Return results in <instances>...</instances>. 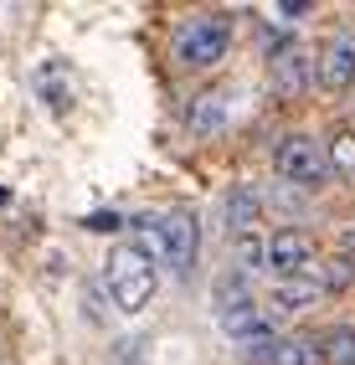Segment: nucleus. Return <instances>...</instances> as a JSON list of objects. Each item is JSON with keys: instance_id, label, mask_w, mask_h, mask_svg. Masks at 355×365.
I'll return each mask as SVG.
<instances>
[{"instance_id": "nucleus-17", "label": "nucleus", "mask_w": 355, "mask_h": 365, "mask_svg": "<svg viewBox=\"0 0 355 365\" xmlns=\"http://www.w3.org/2000/svg\"><path fill=\"white\" fill-rule=\"evenodd\" d=\"M83 227L88 232H118V227H124V216H118V211H98V216H88Z\"/></svg>"}, {"instance_id": "nucleus-1", "label": "nucleus", "mask_w": 355, "mask_h": 365, "mask_svg": "<svg viewBox=\"0 0 355 365\" xmlns=\"http://www.w3.org/2000/svg\"><path fill=\"white\" fill-rule=\"evenodd\" d=\"M103 283H108V299L118 304V314H139L155 288H160V267H155V252L139 247V242H124L113 247L108 262H103Z\"/></svg>"}, {"instance_id": "nucleus-11", "label": "nucleus", "mask_w": 355, "mask_h": 365, "mask_svg": "<svg viewBox=\"0 0 355 365\" xmlns=\"http://www.w3.org/2000/svg\"><path fill=\"white\" fill-rule=\"evenodd\" d=\"M319 360H324V350L314 345L309 334H289V339H278V345H273L268 365H319Z\"/></svg>"}, {"instance_id": "nucleus-16", "label": "nucleus", "mask_w": 355, "mask_h": 365, "mask_svg": "<svg viewBox=\"0 0 355 365\" xmlns=\"http://www.w3.org/2000/svg\"><path fill=\"white\" fill-rule=\"evenodd\" d=\"M350 283H355V262L335 257V262H329V273H324V288H350Z\"/></svg>"}, {"instance_id": "nucleus-13", "label": "nucleus", "mask_w": 355, "mask_h": 365, "mask_svg": "<svg viewBox=\"0 0 355 365\" xmlns=\"http://www.w3.org/2000/svg\"><path fill=\"white\" fill-rule=\"evenodd\" d=\"M324 160H329V175L355 185V134H340L335 144H324Z\"/></svg>"}, {"instance_id": "nucleus-4", "label": "nucleus", "mask_w": 355, "mask_h": 365, "mask_svg": "<svg viewBox=\"0 0 355 365\" xmlns=\"http://www.w3.org/2000/svg\"><path fill=\"white\" fill-rule=\"evenodd\" d=\"M155 242H160L165 262L185 278V273L196 267V252H201V222H196V211H170V216H160V222H155Z\"/></svg>"}, {"instance_id": "nucleus-5", "label": "nucleus", "mask_w": 355, "mask_h": 365, "mask_svg": "<svg viewBox=\"0 0 355 365\" xmlns=\"http://www.w3.org/2000/svg\"><path fill=\"white\" fill-rule=\"evenodd\" d=\"M263 267L278 273L283 283L289 278H314V242L304 237L299 227H283L263 242Z\"/></svg>"}, {"instance_id": "nucleus-3", "label": "nucleus", "mask_w": 355, "mask_h": 365, "mask_svg": "<svg viewBox=\"0 0 355 365\" xmlns=\"http://www.w3.org/2000/svg\"><path fill=\"white\" fill-rule=\"evenodd\" d=\"M273 170L289 185H299V190H319L324 180H329V160H324V144L314 139V134H289L278 144V155H273Z\"/></svg>"}, {"instance_id": "nucleus-14", "label": "nucleus", "mask_w": 355, "mask_h": 365, "mask_svg": "<svg viewBox=\"0 0 355 365\" xmlns=\"http://www.w3.org/2000/svg\"><path fill=\"white\" fill-rule=\"evenodd\" d=\"M314 294H319L314 283H278L273 288V314H294L304 304H314Z\"/></svg>"}, {"instance_id": "nucleus-2", "label": "nucleus", "mask_w": 355, "mask_h": 365, "mask_svg": "<svg viewBox=\"0 0 355 365\" xmlns=\"http://www.w3.org/2000/svg\"><path fill=\"white\" fill-rule=\"evenodd\" d=\"M232 46V16H191L185 26L175 31V62L180 67H217Z\"/></svg>"}, {"instance_id": "nucleus-12", "label": "nucleus", "mask_w": 355, "mask_h": 365, "mask_svg": "<svg viewBox=\"0 0 355 365\" xmlns=\"http://www.w3.org/2000/svg\"><path fill=\"white\" fill-rule=\"evenodd\" d=\"M57 78H62V67L46 62V67L36 72V88L46 93V103H52L57 113H67V108H73V83H57Z\"/></svg>"}, {"instance_id": "nucleus-10", "label": "nucleus", "mask_w": 355, "mask_h": 365, "mask_svg": "<svg viewBox=\"0 0 355 365\" xmlns=\"http://www.w3.org/2000/svg\"><path fill=\"white\" fill-rule=\"evenodd\" d=\"M227 124V98L222 93H201V98H191V108H185V129H191L196 139L217 134Z\"/></svg>"}, {"instance_id": "nucleus-7", "label": "nucleus", "mask_w": 355, "mask_h": 365, "mask_svg": "<svg viewBox=\"0 0 355 365\" xmlns=\"http://www.w3.org/2000/svg\"><path fill=\"white\" fill-rule=\"evenodd\" d=\"M319 83L329 93H345L355 83V26L335 31V41L324 46V57H319Z\"/></svg>"}, {"instance_id": "nucleus-9", "label": "nucleus", "mask_w": 355, "mask_h": 365, "mask_svg": "<svg viewBox=\"0 0 355 365\" xmlns=\"http://www.w3.org/2000/svg\"><path fill=\"white\" fill-rule=\"evenodd\" d=\"M217 319H222V329H227L232 339H252V334L273 329V324H268V314L257 309L252 299H232V304H222V314H217Z\"/></svg>"}, {"instance_id": "nucleus-8", "label": "nucleus", "mask_w": 355, "mask_h": 365, "mask_svg": "<svg viewBox=\"0 0 355 365\" xmlns=\"http://www.w3.org/2000/svg\"><path fill=\"white\" fill-rule=\"evenodd\" d=\"M257 216H263V196L252 185H232L227 196V237H252Z\"/></svg>"}, {"instance_id": "nucleus-15", "label": "nucleus", "mask_w": 355, "mask_h": 365, "mask_svg": "<svg viewBox=\"0 0 355 365\" xmlns=\"http://www.w3.org/2000/svg\"><path fill=\"white\" fill-rule=\"evenodd\" d=\"M319 350H329V360H335V365H355V329H329V339H324V345Z\"/></svg>"}, {"instance_id": "nucleus-6", "label": "nucleus", "mask_w": 355, "mask_h": 365, "mask_svg": "<svg viewBox=\"0 0 355 365\" xmlns=\"http://www.w3.org/2000/svg\"><path fill=\"white\" fill-rule=\"evenodd\" d=\"M268 72H273V93H278V98H304V88H309V72H314V62L304 57V46L283 41L278 52H273V62H268Z\"/></svg>"}]
</instances>
